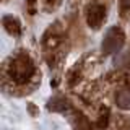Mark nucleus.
<instances>
[{"label":"nucleus","instance_id":"1","mask_svg":"<svg viewBox=\"0 0 130 130\" xmlns=\"http://www.w3.org/2000/svg\"><path fill=\"white\" fill-rule=\"evenodd\" d=\"M42 52L47 63L55 67L65 54V29L60 23H54L42 36Z\"/></svg>","mask_w":130,"mask_h":130},{"label":"nucleus","instance_id":"2","mask_svg":"<svg viewBox=\"0 0 130 130\" xmlns=\"http://www.w3.org/2000/svg\"><path fill=\"white\" fill-rule=\"evenodd\" d=\"M5 73L13 83L24 85L34 78L36 67L34 62L26 52H18L10 59V62L5 65Z\"/></svg>","mask_w":130,"mask_h":130},{"label":"nucleus","instance_id":"3","mask_svg":"<svg viewBox=\"0 0 130 130\" xmlns=\"http://www.w3.org/2000/svg\"><path fill=\"white\" fill-rule=\"evenodd\" d=\"M106 15H107V8H106L104 3L101 2H91L88 3L86 10H85V18H86V23L89 28L93 29H99L103 26Z\"/></svg>","mask_w":130,"mask_h":130},{"label":"nucleus","instance_id":"4","mask_svg":"<svg viewBox=\"0 0 130 130\" xmlns=\"http://www.w3.org/2000/svg\"><path fill=\"white\" fill-rule=\"evenodd\" d=\"M124 42H125L124 31H122L120 28L114 26V28H111V29L106 32L101 47H103V52H104V54H114V52L120 51V47L124 46Z\"/></svg>","mask_w":130,"mask_h":130},{"label":"nucleus","instance_id":"5","mask_svg":"<svg viewBox=\"0 0 130 130\" xmlns=\"http://www.w3.org/2000/svg\"><path fill=\"white\" fill-rule=\"evenodd\" d=\"M2 24L5 28V31L11 36H20L21 34V23L18 18H15L13 15H5L2 18Z\"/></svg>","mask_w":130,"mask_h":130},{"label":"nucleus","instance_id":"6","mask_svg":"<svg viewBox=\"0 0 130 130\" xmlns=\"http://www.w3.org/2000/svg\"><path fill=\"white\" fill-rule=\"evenodd\" d=\"M119 8L122 16H130V0H119Z\"/></svg>","mask_w":130,"mask_h":130},{"label":"nucleus","instance_id":"7","mask_svg":"<svg viewBox=\"0 0 130 130\" xmlns=\"http://www.w3.org/2000/svg\"><path fill=\"white\" fill-rule=\"evenodd\" d=\"M26 8L29 15H34L36 8H38V0H26Z\"/></svg>","mask_w":130,"mask_h":130},{"label":"nucleus","instance_id":"8","mask_svg":"<svg viewBox=\"0 0 130 130\" xmlns=\"http://www.w3.org/2000/svg\"><path fill=\"white\" fill-rule=\"evenodd\" d=\"M59 3V0H44V7L47 10H54V7Z\"/></svg>","mask_w":130,"mask_h":130},{"label":"nucleus","instance_id":"9","mask_svg":"<svg viewBox=\"0 0 130 130\" xmlns=\"http://www.w3.org/2000/svg\"><path fill=\"white\" fill-rule=\"evenodd\" d=\"M3 2H7V0H3Z\"/></svg>","mask_w":130,"mask_h":130}]
</instances>
